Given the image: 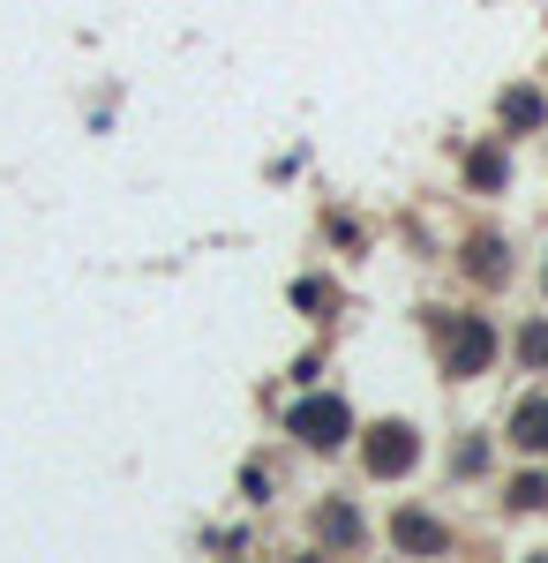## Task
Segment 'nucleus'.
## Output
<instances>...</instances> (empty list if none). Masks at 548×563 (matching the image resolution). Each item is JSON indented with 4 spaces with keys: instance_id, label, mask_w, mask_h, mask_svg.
I'll return each mask as SVG.
<instances>
[{
    "instance_id": "obj_1",
    "label": "nucleus",
    "mask_w": 548,
    "mask_h": 563,
    "mask_svg": "<svg viewBox=\"0 0 548 563\" xmlns=\"http://www.w3.org/2000/svg\"><path fill=\"white\" fill-rule=\"evenodd\" d=\"M361 459H369V474H376V481H398L414 459H421V435L406 429V421H383V429L361 435Z\"/></svg>"
},
{
    "instance_id": "obj_2",
    "label": "nucleus",
    "mask_w": 548,
    "mask_h": 563,
    "mask_svg": "<svg viewBox=\"0 0 548 563\" xmlns=\"http://www.w3.org/2000/svg\"><path fill=\"white\" fill-rule=\"evenodd\" d=\"M294 435H308L316 451H338V443L353 435V413H346V398H300V406H294Z\"/></svg>"
},
{
    "instance_id": "obj_3",
    "label": "nucleus",
    "mask_w": 548,
    "mask_h": 563,
    "mask_svg": "<svg viewBox=\"0 0 548 563\" xmlns=\"http://www.w3.org/2000/svg\"><path fill=\"white\" fill-rule=\"evenodd\" d=\"M443 331H451L443 368H451V376H481V368H489V353H496V331H489L481 316H459V323H443Z\"/></svg>"
},
{
    "instance_id": "obj_4",
    "label": "nucleus",
    "mask_w": 548,
    "mask_h": 563,
    "mask_svg": "<svg viewBox=\"0 0 548 563\" xmlns=\"http://www.w3.org/2000/svg\"><path fill=\"white\" fill-rule=\"evenodd\" d=\"M316 533H324V549H361V511L353 504H324Z\"/></svg>"
},
{
    "instance_id": "obj_5",
    "label": "nucleus",
    "mask_w": 548,
    "mask_h": 563,
    "mask_svg": "<svg viewBox=\"0 0 548 563\" xmlns=\"http://www.w3.org/2000/svg\"><path fill=\"white\" fill-rule=\"evenodd\" d=\"M391 533H398V549H414V556H436V549H443V526L421 519V511H398Z\"/></svg>"
},
{
    "instance_id": "obj_6",
    "label": "nucleus",
    "mask_w": 548,
    "mask_h": 563,
    "mask_svg": "<svg viewBox=\"0 0 548 563\" xmlns=\"http://www.w3.org/2000/svg\"><path fill=\"white\" fill-rule=\"evenodd\" d=\"M511 443H526V451H548V398H526V406L511 413Z\"/></svg>"
},
{
    "instance_id": "obj_7",
    "label": "nucleus",
    "mask_w": 548,
    "mask_h": 563,
    "mask_svg": "<svg viewBox=\"0 0 548 563\" xmlns=\"http://www.w3.org/2000/svg\"><path fill=\"white\" fill-rule=\"evenodd\" d=\"M534 121H541V98H534V90H511L504 98V129H534Z\"/></svg>"
},
{
    "instance_id": "obj_8",
    "label": "nucleus",
    "mask_w": 548,
    "mask_h": 563,
    "mask_svg": "<svg viewBox=\"0 0 548 563\" xmlns=\"http://www.w3.org/2000/svg\"><path fill=\"white\" fill-rule=\"evenodd\" d=\"M465 271H473V278H504V249H496V241H473V249H465Z\"/></svg>"
},
{
    "instance_id": "obj_9",
    "label": "nucleus",
    "mask_w": 548,
    "mask_h": 563,
    "mask_svg": "<svg viewBox=\"0 0 548 563\" xmlns=\"http://www.w3.org/2000/svg\"><path fill=\"white\" fill-rule=\"evenodd\" d=\"M465 174H473V188H496V180H504V158H496V151H473Z\"/></svg>"
},
{
    "instance_id": "obj_10",
    "label": "nucleus",
    "mask_w": 548,
    "mask_h": 563,
    "mask_svg": "<svg viewBox=\"0 0 548 563\" xmlns=\"http://www.w3.org/2000/svg\"><path fill=\"white\" fill-rule=\"evenodd\" d=\"M294 308H331V286L324 278H294Z\"/></svg>"
},
{
    "instance_id": "obj_11",
    "label": "nucleus",
    "mask_w": 548,
    "mask_h": 563,
    "mask_svg": "<svg viewBox=\"0 0 548 563\" xmlns=\"http://www.w3.org/2000/svg\"><path fill=\"white\" fill-rule=\"evenodd\" d=\"M511 504H518V511H534V504H548V481H541V474H526L518 488H511Z\"/></svg>"
},
{
    "instance_id": "obj_12",
    "label": "nucleus",
    "mask_w": 548,
    "mask_h": 563,
    "mask_svg": "<svg viewBox=\"0 0 548 563\" xmlns=\"http://www.w3.org/2000/svg\"><path fill=\"white\" fill-rule=\"evenodd\" d=\"M518 346H526V361H548V323H534V331H526Z\"/></svg>"
}]
</instances>
